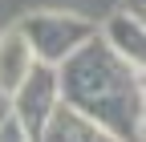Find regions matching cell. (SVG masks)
<instances>
[{"mask_svg": "<svg viewBox=\"0 0 146 142\" xmlns=\"http://www.w3.org/2000/svg\"><path fill=\"white\" fill-rule=\"evenodd\" d=\"M16 33L29 41L33 57L45 65H61L81 41H89L98 33L94 21H85L77 12H25L16 21Z\"/></svg>", "mask_w": 146, "mask_h": 142, "instance_id": "cell-2", "label": "cell"}, {"mask_svg": "<svg viewBox=\"0 0 146 142\" xmlns=\"http://www.w3.org/2000/svg\"><path fill=\"white\" fill-rule=\"evenodd\" d=\"M12 98V118L29 130V138L36 142V134L45 130V122L53 114V106L61 102V90H57V65H45L36 61L29 73L21 77V85L8 94Z\"/></svg>", "mask_w": 146, "mask_h": 142, "instance_id": "cell-3", "label": "cell"}, {"mask_svg": "<svg viewBox=\"0 0 146 142\" xmlns=\"http://www.w3.org/2000/svg\"><path fill=\"white\" fill-rule=\"evenodd\" d=\"M0 142H33V138H29V130L21 126V122L8 114L4 122H0Z\"/></svg>", "mask_w": 146, "mask_h": 142, "instance_id": "cell-7", "label": "cell"}, {"mask_svg": "<svg viewBox=\"0 0 146 142\" xmlns=\"http://www.w3.org/2000/svg\"><path fill=\"white\" fill-rule=\"evenodd\" d=\"M98 33H102V41L114 49L118 57H126L130 65H142V61H146V25H142V16H134V12H114Z\"/></svg>", "mask_w": 146, "mask_h": 142, "instance_id": "cell-5", "label": "cell"}, {"mask_svg": "<svg viewBox=\"0 0 146 142\" xmlns=\"http://www.w3.org/2000/svg\"><path fill=\"white\" fill-rule=\"evenodd\" d=\"M33 65H36V57H33L29 41L16 33V25H12V29H4V33H0V94L8 98L16 85H21V77L29 73Z\"/></svg>", "mask_w": 146, "mask_h": 142, "instance_id": "cell-6", "label": "cell"}, {"mask_svg": "<svg viewBox=\"0 0 146 142\" xmlns=\"http://www.w3.org/2000/svg\"><path fill=\"white\" fill-rule=\"evenodd\" d=\"M61 102L94 118L122 142H142L146 134V90L142 65H130L94 33L57 65Z\"/></svg>", "mask_w": 146, "mask_h": 142, "instance_id": "cell-1", "label": "cell"}, {"mask_svg": "<svg viewBox=\"0 0 146 142\" xmlns=\"http://www.w3.org/2000/svg\"><path fill=\"white\" fill-rule=\"evenodd\" d=\"M36 142H122V138H114L106 126H98L94 118L77 114L73 106L57 102L53 114H49V122H45V130L36 134Z\"/></svg>", "mask_w": 146, "mask_h": 142, "instance_id": "cell-4", "label": "cell"}]
</instances>
